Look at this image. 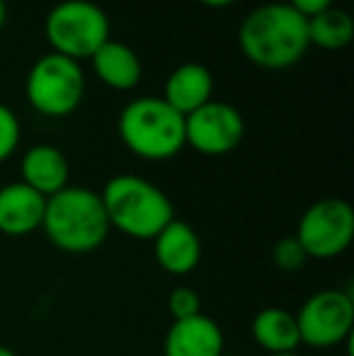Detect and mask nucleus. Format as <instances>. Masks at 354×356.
<instances>
[{
    "mask_svg": "<svg viewBox=\"0 0 354 356\" xmlns=\"http://www.w3.org/2000/svg\"><path fill=\"white\" fill-rule=\"evenodd\" d=\"M109 17L92 0H61L49 10L44 34L54 54L73 61H90L95 51L109 42Z\"/></svg>",
    "mask_w": 354,
    "mask_h": 356,
    "instance_id": "nucleus-5",
    "label": "nucleus"
},
{
    "mask_svg": "<svg viewBox=\"0 0 354 356\" xmlns=\"http://www.w3.org/2000/svg\"><path fill=\"white\" fill-rule=\"evenodd\" d=\"M287 3L308 19V17H313V15L323 13V10L332 8L335 0H287Z\"/></svg>",
    "mask_w": 354,
    "mask_h": 356,
    "instance_id": "nucleus-21",
    "label": "nucleus"
},
{
    "mask_svg": "<svg viewBox=\"0 0 354 356\" xmlns=\"http://www.w3.org/2000/svg\"><path fill=\"white\" fill-rule=\"evenodd\" d=\"M226 339L223 330L209 315L199 313L187 320H172L163 342L166 356H221Z\"/></svg>",
    "mask_w": 354,
    "mask_h": 356,
    "instance_id": "nucleus-11",
    "label": "nucleus"
},
{
    "mask_svg": "<svg viewBox=\"0 0 354 356\" xmlns=\"http://www.w3.org/2000/svg\"><path fill=\"white\" fill-rule=\"evenodd\" d=\"M301 344L313 349L340 347L352 337L354 300L342 289H323L308 296L296 313Z\"/></svg>",
    "mask_w": 354,
    "mask_h": 356,
    "instance_id": "nucleus-8",
    "label": "nucleus"
},
{
    "mask_svg": "<svg viewBox=\"0 0 354 356\" xmlns=\"http://www.w3.org/2000/svg\"><path fill=\"white\" fill-rule=\"evenodd\" d=\"M24 95L34 112L49 119H63L73 114L86 97V73L81 63L61 54H44L29 68L24 80Z\"/></svg>",
    "mask_w": 354,
    "mask_h": 356,
    "instance_id": "nucleus-6",
    "label": "nucleus"
},
{
    "mask_svg": "<svg viewBox=\"0 0 354 356\" xmlns=\"http://www.w3.org/2000/svg\"><path fill=\"white\" fill-rule=\"evenodd\" d=\"M199 5H207V8H228V5L238 3V0H197Z\"/></svg>",
    "mask_w": 354,
    "mask_h": 356,
    "instance_id": "nucleus-22",
    "label": "nucleus"
},
{
    "mask_svg": "<svg viewBox=\"0 0 354 356\" xmlns=\"http://www.w3.org/2000/svg\"><path fill=\"white\" fill-rule=\"evenodd\" d=\"M293 238L301 243L308 259H335L354 240V209L337 197L318 199L303 211Z\"/></svg>",
    "mask_w": 354,
    "mask_h": 356,
    "instance_id": "nucleus-7",
    "label": "nucleus"
},
{
    "mask_svg": "<svg viewBox=\"0 0 354 356\" xmlns=\"http://www.w3.org/2000/svg\"><path fill=\"white\" fill-rule=\"evenodd\" d=\"M0 356H17V354H15L10 347H5V344H0Z\"/></svg>",
    "mask_w": 354,
    "mask_h": 356,
    "instance_id": "nucleus-24",
    "label": "nucleus"
},
{
    "mask_svg": "<svg viewBox=\"0 0 354 356\" xmlns=\"http://www.w3.org/2000/svg\"><path fill=\"white\" fill-rule=\"evenodd\" d=\"M102 207L109 228L134 240H153L172 218L175 209L166 192L138 175H117L104 184Z\"/></svg>",
    "mask_w": 354,
    "mask_h": 356,
    "instance_id": "nucleus-3",
    "label": "nucleus"
},
{
    "mask_svg": "<svg viewBox=\"0 0 354 356\" xmlns=\"http://www.w3.org/2000/svg\"><path fill=\"white\" fill-rule=\"evenodd\" d=\"M243 136H246V119L228 102L209 99L207 104L184 117V145L209 158L233 153L243 143Z\"/></svg>",
    "mask_w": 354,
    "mask_h": 356,
    "instance_id": "nucleus-9",
    "label": "nucleus"
},
{
    "mask_svg": "<svg viewBox=\"0 0 354 356\" xmlns=\"http://www.w3.org/2000/svg\"><path fill=\"white\" fill-rule=\"evenodd\" d=\"M354 39V19L347 10L328 8L308 17V44L325 51H340Z\"/></svg>",
    "mask_w": 354,
    "mask_h": 356,
    "instance_id": "nucleus-17",
    "label": "nucleus"
},
{
    "mask_svg": "<svg viewBox=\"0 0 354 356\" xmlns=\"http://www.w3.org/2000/svg\"><path fill=\"white\" fill-rule=\"evenodd\" d=\"M267 356H301V354H296V352H289V354H267Z\"/></svg>",
    "mask_w": 354,
    "mask_h": 356,
    "instance_id": "nucleus-25",
    "label": "nucleus"
},
{
    "mask_svg": "<svg viewBox=\"0 0 354 356\" xmlns=\"http://www.w3.org/2000/svg\"><path fill=\"white\" fill-rule=\"evenodd\" d=\"M250 334L257 347L265 349L267 354H289L301 347L296 315L277 305L257 310L250 323Z\"/></svg>",
    "mask_w": 354,
    "mask_h": 356,
    "instance_id": "nucleus-16",
    "label": "nucleus"
},
{
    "mask_svg": "<svg viewBox=\"0 0 354 356\" xmlns=\"http://www.w3.org/2000/svg\"><path fill=\"white\" fill-rule=\"evenodd\" d=\"M151 243L158 267L172 277H184L202 262V240L187 220L172 218Z\"/></svg>",
    "mask_w": 354,
    "mask_h": 356,
    "instance_id": "nucleus-10",
    "label": "nucleus"
},
{
    "mask_svg": "<svg viewBox=\"0 0 354 356\" xmlns=\"http://www.w3.org/2000/svg\"><path fill=\"white\" fill-rule=\"evenodd\" d=\"M90 66L99 83H104L107 88L127 92L134 90L143 78V66L138 54L131 47L122 42H104L97 51L90 56Z\"/></svg>",
    "mask_w": 354,
    "mask_h": 356,
    "instance_id": "nucleus-14",
    "label": "nucleus"
},
{
    "mask_svg": "<svg viewBox=\"0 0 354 356\" xmlns=\"http://www.w3.org/2000/svg\"><path fill=\"white\" fill-rule=\"evenodd\" d=\"M5 22H8V5H5V0H0V32H3Z\"/></svg>",
    "mask_w": 354,
    "mask_h": 356,
    "instance_id": "nucleus-23",
    "label": "nucleus"
},
{
    "mask_svg": "<svg viewBox=\"0 0 354 356\" xmlns=\"http://www.w3.org/2000/svg\"><path fill=\"white\" fill-rule=\"evenodd\" d=\"M168 310H170L172 320L194 318V315L202 313V298L189 286H175L168 296Z\"/></svg>",
    "mask_w": 354,
    "mask_h": 356,
    "instance_id": "nucleus-19",
    "label": "nucleus"
},
{
    "mask_svg": "<svg viewBox=\"0 0 354 356\" xmlns=\"http://www.w3.org/2000/svg\"><path fill=\"white\" fill-rule=\"evenodd\" d=\"M42 230L63 252L86 254L107 240L109 220L95 189L68 184L47 199Z\"/></svg>",
    "mask_w": 354,
    "mask_h": 356,
    "instance_id": "nucleus-2",
    "label": "nucleus"
},
{
    "mask_svg": "<svg viewBox=\"0 0 354 356\" xmlns=\"http://www.w3.org/2000/svg\"><path fill=\"white\" fill-rule=\"evenodd\" d=\"M19 119L8 104H0V163L13 158V153L19 145Z\"/></svg>",
    "mask_w": 354,
    "mask_h": 356,
    "instance_id": "nucleus-20",
    "label": "nucleus"
},
{
    "mask_svg": "<svg viewBox=\"0 0 354 356\" xmlns=\"http://www.w3.org/2000/svg\"><path fill=\"white\" fill-rule=\"evenodd\" d=\"M19 175H22L19 182H24L44 199H49L56 192H61L63 187H68L71 165H68L63 150H58L56 145L37 143L24 150L22 160H19Z\"/></svg>",
    "mask_w": 354,
    "mask_h": 356,
    "instance_id": "nucleus-13",
    "label": "nucleus"
},
{
    "mask_svg": "<svg viewBox=\"0 0 354 356\" xmlns=\"http://www.w3.org/2000/svg\"><path fill=\"white\" fill-rule=\"evenodd\" d=\"M214 92V75L202 63H182L172 68L166 80L163 99L175 109L177 114L187 117L194 109L207 104Z\"/></svg>",
    "mask_w": 354,
    "mask_h": 356,
    "instance_id": "nucleus-15",
    "label": "nucleus"
},
{
    "mask_svg": "<svg viewBox=\"0 0 354 356\" xmlns=\"http://www.w3.org/2000/svg\"><path fill=\"white\" fill-rule=\"evenodd\" d=\"M243 56L265 71H284L308 51V19L289 3H265L250 10L238 27Z\"/></svg>",
    "mask_w": 354,
    "mask_h": 356,
    "instance_id": "nucleus-1",
    "label": "nucleus"
},
{
    "mask_svg": "<svg viewBox=\"0 0 354 356\" xmlns=\"http://www.w3.org/2000/svg\"><path fill=\"white\" fill-rule=\"evenodd\" d=\"M221 356H243V354H226V352H223Z\"/></svg>",
    "mask_w": 354,
    "mask_h": 356,
    "instance_id": "nucleus-26",
    "label": "nucleus"
},
{
    "mask_svg": "<svg viewBox=\"0 0 354 356\" xmlns=\"http://www.w3.org/2000/svg\"><path fill=\"white\" fill-rule=\"evenodd\" d=\"M47 199L24 182L0 187V233L8 238H24L42 228Z\"/></svg>",
    "mask_w": 354,
    "mask_h": 356,
    "instance_id": "nucleus-12",
    "label": "nucleus"
},
{
    "mask_svg": "<svg viewBox=\"0 0 354 356\" xmlns=\"http://www.w3.org/2000/svg\"><path fill=\"white\" fill-rule=\"evenodd\" d=\"M272 262H274V267L282 269V272H298V269L308 262V257H306V252H303L301 243H298L293 235H287V238L274 243Z\"/></svg>",
    "mask_w": 354,
    "mask_h": 356,
    "instance_id": "nucleus-18",
    "label": "nucleus"
},
{
    "mask_svg": "<svg viewBox=\"0 0 354 356\" xmlns=\"http://www.w3.org/2000/svg\"><path fill=\"white\" fill-rule=\"evenodd\" d=\"M122 143L148 163L175 158L184 148V117L163 97H136L122 109L117 122Z\"/></svg>",
    "mask_w": 354,
    "mask_h": 356,
    "instance_id": "nucleus-4",
    "label": "nucleus"
}]
</instances>
